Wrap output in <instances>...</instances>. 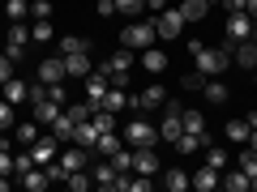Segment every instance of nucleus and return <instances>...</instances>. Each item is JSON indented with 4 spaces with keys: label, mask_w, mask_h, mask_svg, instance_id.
I'll use <instances>...</instances> for the list:
<instances>
[{
    "label": "nucleus",
    "mask_w": 257,
    "mask_h": 192,
    "mask_svg": "<svg viewBox=\"0 0 257 192\" xmlns=\"http://www.w3.org/2000/svg\"><path fill=\"white\" fill-rule=\"evenodd\" d=\"M189 56H193V64H197V73H202V77H223L231 68V43H223V47L189 43Z\"/></svg>",
    "instance_id": "1"
},
{
    "label": "nucleus",
    "mask_w": 257,
    "mask_h": 192,
    "mask_svg": "<svg viewBox=\"0 0 257 192\" xmlns=\"http://www.w3.org/2000/svg\"><path fill=\"white\" fill-rule=\"evenodd\" d=\"M155 22H128L124 30H120V43L128 47V52H146V47H155Z\"/></svg>",
    "instance_id": "2"
},
{
    "label": "nucleus",
    "mask_w": 257,
    "mask_h": 192,
    "mask_svg": "<svg viewBox=\"0 0 257 192\" xmlns=\"http://www.w3.org/2000/svg\"><path fill=\"white\" fill-rule=\"evenodd\" d=\"M155 34L163 38V43L180 38V34H184V18H180L176 9H163V13H155Z\"/></svg>",
    "instance_id": "3"
},
{
    "label": "nucleus",
    "mask_w": 257,
    "mask_h": 192,
    "mask_svg": "<svg viewBox=\"0 0 257 192\" xmlns=\"http://www.w3.org/2000/svg\"><path fill=\"white\" fill-rule=\"evenodd\" d=\"M124 141H128V146H159V128L150 124V120H128Z\"/></svg>",
    "instance_id": "4"
},
{
    "label": "nucleus",
    "mask_w": 257,
    "mask_h": 192,
    "mask_svg": "<svg viewBox=\"0 0 257 192\" xmlns=\"http://www.w3.org/2000/svg\"><path fill=\"white\" fill-rule=\"evenodd\" d=\"M26 47H30V30L22 26V22H13V26H9V38H5V56L18 64L22 56H26Z\"/></svg>",
    "instance_id": "5"
},
{
    "label": "nucleus",
    "mask_w": 257,
    "mask_h": 192,
    "mask_svg": "<svg viewBox=\"0 0 257 192\" xmlns=\"http://www.w3.org/2000/svg\"><path fill=\"white\" fill-rule=\"evenodd\" d=\"M163 102H167L163 86H146L142 94H128V107H133V111H155V107H163Z\"/></svg>",
    "instance_id": "6"
},
{
    "label": "nucleus",
    "mask_w": 257,
    "mask_h": 192,
    "mask_svg": "<svg viewBox=\"0 0 257 192\" xmlns=\"http://www.w3.org/2000/svg\"><path fill=\"white\" fill-rule=\"evenodd\" d=\"M189 188H197V192H214V188H223V171H214L210 162L197 166V175H189Z\"/></svg>",
    "instance_id": "7"
},
{
    "label": "nucleus",
    "mask_w": 257,
    "mask_h": 192,
    "mask_svg": "<svg viewBox=\"0 0 257 192\" xmlns=\"http://www.w3.org/2000/svg\"><path fill=\"white\" fill-rule=\"evenodd\" d=\"M133 175H159L155 146H138V150H133Z\"/></svg>",
    "instance_id": "8"
},
{
    "label": "nucleus",
    "mask_w": 257,
    "mask_h": 192,
    "mask_svg": "<svg viewBox=\"0 0 257 192\" xmlns=\"http://www.w3.org/2000/svg\"><path fill=\"white\" fill-rule=\"evenodd\" d=\"M231 64H240V68H248V73L257 68V43H253V38L231 43Z\"/></svg>",
    "instance_id": "9"
},
{
    "label": "nucleus",
    "mask_w": 257,
    "mask_h": 192,
    "mask_svg": "<svg viewBox=\"0 0 257 192\" xmlns=\"http://www.w3.org/2000/svg\"><path fill=\"white\" fill-rule=\"evenodd\" d=\"M56 146H60L56 137H39L35 146H30V158H35V166H47V162H56V158H60V154H56Z\"/></svg>",
    "instance_id": "10"
},
{
    "label": "nucleus",
    "mask_w": 257,
    "mask_h": 192,
    "mask_svg": "<svg viewBox=\"0 0 257 192\" xmlns=\"http://www.w3.org/2000/svg\"><path fill=\"white\" fill-rule=\"evenodd\" d=\"M64 77H69L64 73V56H52V60L39 64V82L43 86H56V82H64Z\"/></svg>",
    "instance_id": "11"
},
{
    "label": "nucleus",
    "mask_w": 257,
    "mask_h": 192,
    "mask_svg": "<svg viewBox=\"0 0 257 192\" xmlns=\"http://www.w3.org/2000/svg\"><path fill=\"white\" fill-rule=\"evenodd\" d=\"M248 34H253V18H248V13H231L227 18V38L231 43H244Z\"/></svg>",
    "instance_id": "12"
},
{
    "label": "nucleus",
    "mask_w": 257,
    "mask_h": 192,
    "mask_svg": "<svg viewBox=\"0 0 257 192\" xmlns=\"http://www.w3.org/2000/svg\"><path fill=\"white\" fill-rule=\"evenodd\" d=\"M111 90V82H107V73H103V68H99V73H90V77H86V102H94V107H99V102H103V94H107Z\"/></svg>",
    "instance_id": "13"
},
{
    "label": "nucleus",
    "mask_w": 257,
    "mask_h": 192,
    "mask_svg": "<svg viewBox=\"0 0 257 192\" xmlns=\"http://www.w3.org/2000/svg\"><path fill=\"white\" fill-rule=\"evenodd\" d=\"M86 154H90V150L73 146V150H60V158H56V162L64 166V175H73V171H86Z\"/></svg>",
    "instance_id": "14"
},
{
    "label": "nucleus",
    "mask_w": 257,
    "mask_h": 192,
    "mask_svg": "<svg viewBox=\"0 0 257 192\" xmlns=\"http://www.w3.org/2000/svg\"><path fill=\"white\" fill-rule=\"evenodd\" d=\"M18 184H22L26 192H47V188H52V180H47V166H30V171L22 175Z\"/></svg>",
    "instance_id": "15"
},
{
    "label": "nucleus",
    "mask_w": 257,
    "mask_h": 192,
    "mask_svg": "<svg viewBox=\"0 0 257 192\" xmlns=\"http://www.w3.org/2000/svg\"><path fill=\"white\" fill-rule=\"evenodd\" d=\"M64 73H69V77H90V73H94V64H90V52L64 56Z\"/></svg>",
    "instance_id": "16"
},
{
    "label": "nucleus",
    "mask_w": 257,
    "mask_h": 192,
    "mask_svg": "<svg viewBox=\"0 0 257 192\" xmlns=\"http://www.w3.org/2000/svg\"><path fill=\"white\" fill-rule=\"evenodd\" d=\"M202 98L210 102V107H223V102L231 98V90H227L223 82H214V77H206V86H202Z\"/></svg>",
    "instance_id": "17"
},
{
    "label": "nucleus",
    "mask_w": 257,
    "mask_h": 192,
    "mask_svg": "<svg viewBox=\"0 0 257 192\" xmlns=\"http://www.w3.org/2000/svg\"><path fill=\"white\" fill-rule=\"evenodd\" d=\"M94 141H99V128H94L90 120H86V124H77V128H73V141H69V146H82V150H94Z\"/></svg>",
    "instance_id": "18"
},
{
    "label": "nucleus",
    "mask_w": 257,
    "mask_h": 192,
    "mask_svg": "<svg viewBox=\"0 0 257 192\" xmlns=\"http://www.w3.org/2000/svg\"><path fill=\"white\" fill-rule=\"evenodd\" d=\"M176 13H180L184 26H189V22H202V18H206V13H210V4H206V0H184Z\"/></svg>",
    "instance_id": "19"
},
{
    "label": "nucleus",
    "mask_w": 257,
    "mask_h": 192,
    "mask_svg": "<svg viewBox=\"0 0 257 192\" xmlns=\"http://www.w3.org/2000/svg\"><path fill=\"white\" fill-rule=\"evenodd\" d=\"M73 128H77V124H73V120H69V116L60 111V116L52 120V137L60 141V146H69V141H73Z\"/></svg>",
    "instance_id": "20"
},
{
    "label": "nucleus",
    "mask_w": 257,
    "mask_h": 192,
    "mask_svg": "<svg viewBox=\"0 0 257 192\" xmlns=\"http://www.w3.org/2000/svg\"><path fill=\"white\" fill-rule=\"evenodd\" d=\"M0 98H9L13 107H18V102H26V82H22V77H9V82L0 86Z\"/></svg>",
    "instance_id": "21"
},
{
    "label": "nucleus",
    "mask_w": 257,
    "mask_h": 192,
    "mask_svg": "<svg viewBox=\"0 0 257 192\" xmlns=\"http://www.w3.org/2000/svg\"><path fill=\"white\" fill-rule=\"evenodd\" d=\"M142 68H146V73H163V68H167V52L146 47V52H142Z\"/></svg>",
    "instance_id": "22"
},
{
    "label": "nucleus",
    "mask_w": 257,
    "mask_h": 192,
    "mask_svg": "<svg viewBox=\"0 0 257 192\" xmlns=\"http://www.w3.org/2000/svg\"><path fill=\"white\" fill-rule=\"evenodd\" d=\"M43 137V124H39V120H26V124H18V146H35V141Z\"/></svg>",
    "instance_id": "23"
},
{
    "label": "nucleus",
    "mask_w": 257,
    "mask_h": 192,
    "mask_svg": "<svg viewBox=\"0 0 257 192\" xmlns=\"http://www.w3.org/2000/svg\"><path fill=\"white\" fill-rule=\"evenodd\" d=\"M120 146H124V137H120L116 128H111V132H99V141H94V150H99L103 158H111V154H116Z\"/></svg>",
    "instance_id": "24"
},
{
    "label": "nucleus",
    "mask_w": 257,
    "mask_h": 192,
    "mask_svg": "<svg viewBox=\"0 0 257 192\" xmlns=\"http://www.w3.org/2000/svg\"><path fill=\"white\" fill-rule=\"evenodd\" d=\"M103 111H124L128 107V94H124V86H111L107 94H103V102H99Z\"/></svg>",
    "instance_id": "25"
},
{
    "label": "nucleus",
    "mask_w": 257,
    "mask_h": 192,
    "mask_svg": "<svg viewBox=\"0 0 257 192\" xmlns=\"http://www.w3.org/2000/svg\"><path fill=\"white\" fill-rule=\"evenodd\" d=\"M60 102H52V98H43V102H35V120H39V124H43V128H52V120L56 116H60Z\"/></svg>",
    "instance_id": "26"
},
{
    "label": "nucleus",
    "mask_w": 257,
    "mask_h": 192,
    "mask_svg": "<svg viewBox=\"0 0 257 192\" xmlns=\"http://www.w3.org/2000/svg\"><path fill=\"white\" fill-rule=\"evenodd\" d=\"M248 132H253V128H248V120H236V116L227 120V141H231V146H244Z\"/></svg>",
    "instance_id": "27"
},
{
    "label": "nucleus",
    "mask_w": 257,
    "mask_h": 192,
    "mask_svg": "<svg viewBox=\"0 0 257 192\" xmlns=\"http://www.w3.org/2000/svg\"><path fill=\"white\" fill-rule=\"evenodd\" d=\"M163 188L167 192H184V188H189V175H184L180 166H167V171H163Z\"/></svg>",
    "instance_id": "28"
},
{
    "label": "nucleus",
    "mask_w": 257,
    "mask_h": 192,
    "mask_svg": "<svg viewBox=\"0 0 257 192\" xmlns=\"http://www.w3.org/2000/svg\"><path fill=\"white\" fill-rule=\"evenodd\" d=\"M111 166H116L120 175H133V150H128V141L116 150V154H111Z\"/></svg>",
    "instance_id": "29"
},
{
    "label": "nucleus",
    "mask_w": 257,
    "mask_h": 192,
    "mask_svg": "<svg viewBox=\"0 0 257 192\" xmlns=\"http://www.w3.org/2000/svg\"><path fill=\"white\" fill-rule=\"evenodd\" d=\"M248 184H253V180H248V175L240 171V166H236V171H227V175H223V188H227V192H248Z\"/></svg>",
    "instance_id": "30"
},
{
    "label": "nucleus",
    "mask_w": 257,
    "mask_h": 192,
    "mask_svg": "<svg viewBox=\"0 0 257 192\" xmlns=\"http://www.w3.org/2000/svg\"><path fill=\"white\" fill-rule=\"evenodd\" d=\"M180 124H184V132H193V137H197V132H206V116H202V111H189V107H184Z\"/></svg>",
    "instance_id": "31"
},
{
    "label": "nucleus",
    "mask_w": 257,
    "mask_h": 192,
    "mask_svg": "<svg viewBox=\"0 0 257 192\" xmlns=\"http://www.w3.org/2000/svg\"><path fill=\"white\" fill-rule=\"evenodd\" d=\"M64 116L73 120V124H86V120L94 116V102H69V107H64Z\"/></svg>",
    "instance_id": "32"
},
{
    "label": "nucleus",
    "mask_w": 257,
    "mask_h": 192,
    "mask_svg": "<svg viewBox=\"0 0 257 192\" xmlns=\"http://www.w3.org/2000/svg\"><path fill=\"white\" fill-rule=\"evenodd\" d=\"M77 52H90V43H86L82 34H64L60 38V56H77Z\"/></svg>",
    "instance_id": "33"
},
{
    "label": "nucleus",
    "mask_w": 257,
    "mask_h": 192,
    "mask_svg": "<svg viewBox=\"0 0 257 192\" xmlns=\"http://www.w3.org/2000/svg\"><path fill=\"white\" fill-rule=\"evenodd\" d=\"M52 38H56L52 18H47V22H35V26H30V43H52Z\"/></svg>",
    "instance_id": "34"
},
{
    "label": "nucleus",
    "mask_w": 257,
    "mask_h": 192,
    "mask_svg": "<svg viewBox=\"0 0 257 192\" xmlns=\"http://www.w3.org/2000/svg\"><path fill=\"white\" fill-rule=\"evenodd\" d=\"M94 184V175L90 171H73V175H64V188H73V192H86Z\"/></svg>",
    "instance_id": "35"
},
{
    "label": "nucleus",
    "mask_w": 257,
    "mask_h": 192,
    "mask_svg": "<svg viewBox=\"0 0 257 192\" xmlns=\"http://www.w3.org/2000/svg\"><path fill=\"white\" fill-rule=\"evenodd\" d=\"M90 124L99 128V132H111V128H116V111H103V107H94V116H90Z\"/></svg>",
    "instance_id": "36"
},
{
    "label": "nucleus",
    "mask_w": 257,
    "mask_h": 192,
    "mask_svg": "<svg viewBox=\"0 0 257 192\" xmlns=\"http://www.w3.org/2000/svg\"><path fill=\"white\" fill-rule=\"evenodd\" d=\"M206 162H210L214 171H227V150H219V146L210 141V146H206Z\"/></svg>",
    "instance_id": "37"
},
{
    "label": "nucleus",
    "mask_w": 257,
    "mask_h": 192,
    "mask_svg": "<svg viewBox=\"0 0 257 192\" xmlns=\"http://www.w3.org/2000/svg\"><path fill=\"white\" fill-rule=\"evenodd\" d=\"M240 171H244L248 180H257V150L244 146V154H240Z\"/></svg>",
    "instance_id": "38"
},
{
    "label": "nucleus",
    "mask_w": 257,
    "mask_h": 192,
    "mask_svg": "<svg viewBox=\"0 0 257 192\" xmlns=\"http://www.w3.org/2000/svg\"><path fill=\"white\" fill-rule=\"evenodd\" d=\"M26 13H30V4H26V0H9V4H5V18H9V22H22Z\"/></svg>",
    "instance_id": "39"
},
{
    "label": "nucleus",
    "mask_w": 257,
    "mask_h": 192,
    "mask_svg": "<svg viewBox=\"0 0 257 192\" xmlns=\"http://www.w3.org/2000/svg\"><path fill=\"white\" fill-rule=\"evenodd\" d=\"M30 18L47 22V18H52V0H30Z\"/></svg>",
    "instance_id": "40"
},
{
    "label": "nucleus",
    "mask_w": 257,
    "mask_h": 192,
    "mask_svg": "<svg viewBox=\"0 0 257 192\" xmlns=\"http://www.w3.org/2000/svg\"><path fill=\"white\" fill-rule=\"evenodd\" d=\"M30 166H35V158H30V150H22V154H13V175H26Z\"/></svg>",
    "instance_id": "41"
},
{
    "label": "nucleus",
    "mask_w": 257,
    "mask_h": 192,
    "mask_svg": "<svg viewBox=\"0 0 257 192\" xmlns=\"http://www.w3.org/2000/svg\"><path fill=\"white\" fill-rule=\"evenodd\" d=\"M146 9V0H116V13H128V18H138Z\"/></svg>",
    "instance_id": "42"
},
{
    "label": "nucleus",
    "mask_w": 257,
    "mask_h": 192,
    "mask_svg": "<svg viewBox=\"0 0 257 192\" xmlns=\"http://www.w3.org/2000/svg\"><path fill=\"white\" fill-rule=\"evenodd\" d=\"M9 128H13V102L0 98V132H9Z\"/></svg>",
    "instance_id": "43"
},
{
    "label": "nucleus",
    "mask_w": 257,
    "mask_h": 192,
    "mask_svg": "<svg viewBox=\"0 0 257 192\" xmlns=\"http://www.w3.org/2000/svg\"><path fill=\"white\" fill-rule=\"evenodd\" d=\"M43 98H47V86H43V82L26 86V102H30V107H35V102H43Z\"/></svg>",
    "instance_id": "44"
},
{
    "label": "nucleus",
    "mask_w": 257,
    "mask_h": 192,
    "mask_svg": "<svg viewBox=\"0 0 257 192\" xmlns=\"http://www.w3.org/2000/svg\"><path fill=\"white\" fill-rule=\"evenodd\" d=\"M155 188V180L150 175H138V180H128V192H150Z\"/></svg>",
    "instance_id": "45"
},
{
    "label": "nucleus",
    "mask_w": 257,
    "mask_h": 192,
    "mask_svg": "<svg viewBox=\"0 0 257 192\" xmlns=\"http://www.w3.org/2000/svg\"><path fill=\"white\" fill-rule=\"evenodd\" d=\"M180 86H184V90H202V86H206V77H202V73H197V68H193V73H189V77H184V82H180Z\"/></svg>",
    "instance_id": "46"
},
{
    "label": "nucleus",
    "mask_w": 257,
    "mask_h": 192,
    "mask_svg": "<svg viewBox=\"0 0 257 192\" xmlns=\"http://www.w3.org/2000/svg\"><path fill=\"white\" fill-rule=\"evenodd\" d=\"M9 77H13V60H9V56H5V52H0V86L9 82Z\"/></svg>",
    "instance_id": "47"
},
{
    "label": "nucleus",
    "mask_w": 257,
    "mask_h": 192,
    "mask_svg": "<svg viewBox=\"0 0 257 192\" xmlns=\"http://www.w3.org/2000/svg\"><path fill=\"white\" fill-rule=\"evenodd\" d=\"M94 13H99V18H111V13H116V0H94Z\"/></svg>",
    "instance_id": "48"
},
{
    "label": "nucleus",
    "mask_w": 257,
    "mask_h": 192,
    "mask_svg": "<svg viewBox=\"0 0 257 192\" xmlns=\"http://www.w3.org/2000/svg\"><path fill=\"white\" fill-rule=\"evenodd\" d=\"M223 4H227L231 13H244V4H248V0H223Z\"/></svg>",
    "instance_id": "49"
},
{
    "label": "nucleus",
    "mask_w": 257,
    "mask_h": 192,
    "mask_svg": "<svg viewBox=\"0 0 257 192\" xmlns=\"http://www.w3.org/2000/svg\"><path fill=\"white\" fill-rule=\"evenodd\" d=\"M146 9H155V13H163V9H167V0H146Z\"/></svg>",
    "instance_id": "50"
},
{
    "label": "nucleus",
    "mask_w": 257,
    "mask_h": 192,
    "mask_svg": "<svg viewBox=\"0 0 257 192\" xmlns=\"http://www.w3.org/2000/svg\"><path fill=\"white\" fill-rule=\"evenodd\" d=\"M244 13H248L253 22H257V0H248V4H244Z\"/></svg>",
    "instance_id": "51"
},
{
    "label": "nucleus",
    "mask_w": 257,
    "mask_h": 192,
    "mask_svg": "<svg viewBox=\"0 0 257 192\" xmlns=\"http://www.w3.org/2000/svg\"><path fill=\"white\" fill-rule=\"evenodd\" d=\"M244 146H248V150H257V128L248 132V141H244Z\"/></svg>",
    "instance_id": "52"
},
{
    "label": "nucleus",
    "mask_w": 257,
    "mask_h": 192,
    "mask_svg": "<svg viewBox=\"0 0 257 192\" xmlns=\"http://www.w3.org/2000/svg\"><path fill=\"white\" fill-rule=\"evenodd\" d=\"M244 120H248V128H257V111H248V116H244Z\"/></svg>",
    "instance_id": "53"
},
{
    "label": "nucleus",
    "mask_w": 257,
    "mask_h": 192,
    "mask_svg": "<svg viewBox=\"0 0 257 192\" xmlns=\"http://www.w3.org/2000/svg\"><path fill=\"white\" fill-rule=\"evenodd\" d=\"M248 38H253V43H257V22H253V34H248Z\"/></svg>",
    "instance_id": "54"
},
{
    "label": "nucleus",
    "mask_w": 257,
    "mask_h": 192,
    "mask_svg": "<svg viewBox=\"0 0 257 192\" xmlns=\"http://www.w3.org/2000/svg\"><path fill=\"white\" fill-rule=\"evenodd\" d=\"M206 4H210V9H214V4H223V0H206Z\"/></svg>",
    "instance_id": "55"
},
{
    "label": "nucleus",
    "mask_w": 257,
    "mask_h": 192,
    "mask_svg": "<svg viewBox=\"0 0 257 192\" xmlns=\"http://www.w3.org/2000/svg\"><path fill=\"white\" fill-rule=\"evenodd\" d=\"M253 86H257V68H253Z\"/></svg>",
    "instance_id": "56"
}]
</instances>
